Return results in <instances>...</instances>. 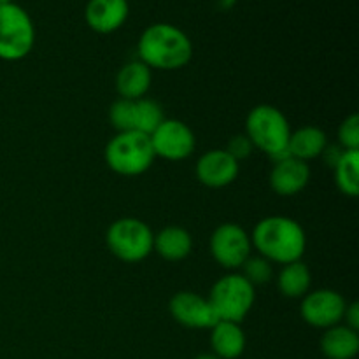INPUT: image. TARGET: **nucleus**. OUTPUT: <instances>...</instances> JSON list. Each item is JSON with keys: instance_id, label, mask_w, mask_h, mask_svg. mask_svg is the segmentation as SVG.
Segmentation results:
<instances>
[{"instance_id": "8", "label": "nucleus", "mask_w": 359, "mask_h": 359, "mask_svg": "<svg viewBox=\"0 0 359 359\" xmlns=\"http://www.w3.org/2000/svg\"><path fill=\"white\" fill-rule=\"evenodd\" d=\"M210 252L221 266L228 270L241 269L242 263L251 256V235L235 223H224L214 230L210 237Z\"/></svg>"}, {"instance_id": "1", "label": "nucleus", "mask_w": 359, "mask_h": 359, "mask_svg": "<svg viewBox=\"0 0 359 359\" xmlns=\"http://www.w3.org/2000/svg\"><path fill=\"white\" fill-rule=\"evenodd\" d=\"M139 60L151 70H177L188 65L193 44L186 32L172 23H154L140 34Z\"/></svg>"}, {"instance_id": "27", "label": "nucleus", "mask_w": 359, "mask_h": 359, "mask_svg": "<svg viewBox=\"0 0 359 359\" xmlns=\"http://www.w3.org/2000/svg\"><path fill=\"white\" fill-rule=\"evenodd\" d=\"M344 147H340L339 144H335V146H326V149L323 151V154L321 156L325 158V161H326V165H328L330 168H333L335 167L337 163H339V160L340 158H342V154H344Z\"/></svg>"}, {"instance_id": "12", "label": "nucleus", "mask_w": 359, "mask_h": 359, "mask_svg": "<svg viewBox=\"0 0 359 359\" xmlns=\"http://www.w3.org/2000/svg\"><path fill=\"white\" fill-rule=\"evenodd\" d=\"M238 175V161L224 149L207 151L196 161V177L209 188H224Z\"/></svg>"}, {"instance_id": "30", "label": "nucleus", "mask_w": 359, "mask_h": 359, "mask_svg": "<svg viewBox=\"0 0 359 359\" xmlns=\"http://www.w3.org/2000/svg\"><path fill=\"white\" fill-rule=\"evenodd\" d=\"M193 359H219V358H217L214 353H202V354H198V356L193 358Z\"/></svg>"}, {"instance_id": "29", "label": "nucleus", "mask_w": 359, "mask_h": 359, "mask_svg": "<svg viewBox=\"0 0 359 359\" xmlns=\"http://www.w3.org/2000/svg\"><path fill=\"white\" fill-rule=\"evenodd\" d=\"M235 2L237 0H217V6H221L223 9H230L231 6H235Z\"/></svg>"}, {"instance_id": "21", "label": "nucleus", "mask_w": 359, "mask_h": 359, "mask_svg": "<svg viewBox=\"0 0 359 359\" xmlns=\"http://www.w3.org/2000/svg\"><path fill=\"white\" fill-rule=\"evenodd\" d=\"M335 181L340 191L347 196H358L359 193V151H344L339 163L333 167Z\"/></svg>"}, {"instance_id": "31", "label": "nucleus", "mask_w": 359, "mask_h": 359, "mask_svg": "<svg viewBox=\"0 0 359 359\" xmlns=\"http://www.w3.org/2000/svg\"><path fill=\"white\" fill-rule=\"evenodd\" d=\"M9 2H14V0H0V4H9Z\"/></svg>"}, {"instance_id": "25", "label": "nucleus", "mask_w": 359, "mask_h": 359, "mask_svg": "<svg viewBox=\"0 0 359 359\" xmlns=\"http://www.w3.org/2000/svg\"><path fill=\"white\" fill-rule=\"evenodd\" d=\"M339 146L346 151H359V118L351 114L339 128Z\"/></svg>"}, {"instance_id": "7", "label": "nucleus", "mask_w": 359, "mask_h": 359, "mask_svg": "<svg viewBox=\"0 0 359 359\" xmlns=\"http://www.w3.org/2000/svg\"><path fill=\"white\" fill-rule=\"evenodd\" d=\"M209 302L219 321L241 325L255 304V286L241 273H228L214 284Z\"/></svg>"}, {"instance_id": "18", "label": "nucleus", "mask_w": 359, "mask_h": 359, "mask_svg": "<svg viewBox=\"0 0 359 359\" xmlns=\"http://www.w3.org/2000/svg\"><path fill=\"white\" fill-rule=\"evenodd\" d=\"M193 249L191 235L181 226H167L154 235L153 251H156L167 262H181L188 258Z\"/></svg>"}, {"instance_id": "22", "label": "nucleus", "mask_w": 359, "mask_h": 359, "mask_svg": "<svg viewBox=\"0 0 359 359\" xmlns=\"http://www.w3.org/2000/svg\"><path fill=\"white\" fill-rule=\"evenodd\" d=\"M165 121L163 109L151 98L133 100V132L151 135Z\"/></svg>"}, {"instance_id": "9", "label": "nucleus", "mask_w": 359, "mask_h": 359, "mask_svg": "<svg viewBox=\"0 0 359 359\" xmlns=\"http://www.w3.org/2000/svg\"><path fill=\"white\" fill-rule=\"evenodd\" d=\"M156 156L168 161H181L195 151V133L179 119H165L149 135Z\"/></svg>"}, {"instance_id": "16", "label": "nucleus", "mask_w": 359, "mask_h": 359, "mask_svg": "<svg viewBox=\"0 0 359 359\" xmlns=\"http://www.w3.org/2000/svg\"><path fill=\"white\" fill-rule=\"evenodd\" d=\"M210 346L219 359H237L245 351L244 330L238 323L217 321L210 328Z\"/></svg>"}, {"instance_id": "10", "label": "nucleus", "mask_w": 359, "mask_h": 359, "mask_svg": "<svg viewBox=\"0 0 359 359\" xmlns=\"http://www.w3.org/2000/svg\"><path fill=\"white\" fill-rule=\"evenodd\" d=\"M347 302L333 290H318L307 293L302 302V318L314 328L328 330L344 321Z\"/></svg>"}, {"instance_id": "13", "label": "nucleus", "mask_w": 359, "mask_h": 359, "mask_svg": "<svg viewBox=\"0 0 359 359\" xmlns=\"http://www.w3.org/2000/svg\"><path fill=\"white\" fill-rule=\"evenodd\" d=\"M128 13V0H88L84 18L91 30L98 34H111L123 27Z\"/></svg>"}, {"instance_id": "24", "label": "nucleus", "mask_w": 359, "mask_h": 359, "mask_svg": "<svg viewBox=\"0 0 359 359\" xmlns=\"http://www.w3.org/2000/svg\"><path fill=\"white\" fill-rule=\"evenodd\" d=\"M109 119L118 133L133 132V100L118 98L109 109Z\"/></svg>"}, {"instance_id": "3", "label": "nucleus", "mask_w": 359, "mask_h": 359, "mask_svg": "<svg viewBox=\"0 0 359 359\" xmlns=\"http://www.w3.org/2000/svg\"><path fill=\"white\" fill-rule=\"evenodd\" d=\"M245 135L249 137L252 146L269 154L273 163H279L291 156L287 149L291 135L290 121L273 105H256L249 112L245 121Z\"/></svg>"}, {"instance_id": "5", "label": "nucleus", "mask_w": 359, "mask_h": 359, "mask_svg": "<svg viewBox=\"0 0 359 359\" xmlns=\"http://www.w3.org/2000/svg\"><path fill=\"white\" fill-rule=\"evenodd\" d=\"M34 42L35 27L30 14L16 2L0 4V60H23Z\"/></svg>"}, {"instance_id": "14", "label": "nucleus", "mask_w": 359, "mask_h": 359, "mask_svg": "<svg viewBox=\"0 0 359 359\" xmlns=\"http://www.w3.org/2000/svg\"><path fill=\"white\" fill-rule=\"evenodd\" d=\"M311 181V168L305 161L290 156L273 163L270 172V186L280 196H293L300 193Z\"/></svg>"}, {"instance_id": "20", "label": "nucleus", "mask_w": 359, "mask_h": 359, "mask_svg": "<svg viewBox=\"0 0 359 359\" xmlns=\"http://www.w3.org/2000/svg\"><path fill=\"white\" fill-rule=\"evenodd\" d=\"M311 283V270H309V266L305 265V263H302L300 259L284 265L279 277H277V284H279L280 293L286 298H304L305 294L309 293Z\"/></svg>"}, {"instance_id": "19", "label": "nucleus", "mask_w": 359, "mask_h": 359, "mask_svg": "<svg viewBox=\"0 0 359 359\" xmlns=\"http://www.w3.org/2000/svg\"><path fill=\"white\" fill-rule=\"evenodd\" d=\"M326 146H328V137L318 126H304V128H298L297 132H291L290 142H287L291 156L305 161V163L321 156Z\"/></svg>"}, {"instance_id": "11", "label": "nucleus", "mask_w": 359, "mask_h": 359, "mask_svg": "<svg viewBox=\"0 0 359 359\" xmlns=\"http://www.w3.org/2000/svg\"><path fill=\"white\" fill-rule=\"evenodd\" d=\"M170 314L179 325L193 330H210L219 321L209 298L191 291H181L172 297Z\"/></svg>"}, {"instance_id": "28", "label": "nucleus", "mask_w": 359, "mask_h": 359, "mask_svg": "<svg viewBox=\"0 0 359 359\" xmlns=\"http://www.w3.org/2000/svg\"><path fill=\"white\" fill-rule=\"evenodd\" d=\"M344 321H346V326L353 330H359V305L358 302H353L351 305H347L346 314H344Z\"/></svg>"}, {"instance_id": "6", "label": "nucleus", "mask_w": 359, "mask_h": 359, "mask_svg": "<svg viewBox=\"0 0 359 359\" xmlns=\"http://www.w3.org/2000/svg\"><path fill=\"white\" fill-rule=\"evenodd\" d=\"M105 241L116 258L126 263H139L153 252L154 233L137 217H121L109 226Z\"/></svg>"}, {"instance_id": "15", "label": "nucleus", "mask_w": 359, "mask_h": 359, "mask_svg": "<svg viewBox=\"0 0 359 359\" xmlns=\"http://www.w3.org/2000/svg\"><path fill=\"white\" fill-rule=\"evenodd\" d=\"M151 81H153V74L149 67L140 60H133L123 65L116 76V90H118L119 98L139 100L149 91Z\"/></svg>"}, {"instance_id": "2", "label": "nucleus", "mask_w": 359, "mask_h": 359, "mask_svg": "<svg viewBox=\"0 0 359 359\" xmlns=\"http://www.w3.org/2000/svg\"><path fill=\"white\" fill-rule=\"evenodd\" d=\"M251 242L259 256L280 265L298 262L307 248L305 230L286 216H269L259 221L252 230Z\"/></svg>"}, {"instance_id": "4", "label": "nucleus", "mask_w": 359, "mask_h": 359, "mask_svg": "<svg viewBox=\"0 0 359 359\" xmlns=\"http://www.w3.org/2000/svg\"><path fill=\"white\" fill-rule=\"evenodd\" d=\"M154 154L149 135L139 132L116 133L105 147V161L116 174L133 177L140 175L153 165Z\"/></svg>"}, {"instance_id": "23", "label": "nucleus", "mask_w": 359, "mask_h": 359, "mask_svg": "<svg viewBox=\"0 0 359 359\" xmlns=\"http://www.w3.org/2000/svg\"><path fill=\"white\" fill-rule=\"evenodd\" d=\"M242 273L241 276L244 279H248V283H251L252 286H259V284L270 283L273 276L272 262H269L263 256H249L244 263H242Z\"/></svg>"}, {"instance_id": "26", "label": "nucleus", "mask_w": 359, "mask_h": 359, "mask_svg": "<svg viewBox=\"0 0 359 359\" xmlns=\"http://www.w3.org/2000/svg\"><path fill=\"white\" fill-rule=\"evenodd\" d=\"M252 149H255V146H252V142L249 140L248 135H235L231 137L230 142H228V147L224 151H226L230 156H233L237 161H241L244 160V158L251 156Z\"/></svg>"}, {"instance_id": "17", "label": "nucleus", "mask_w": 359, "mask_h": 359, "mask_svg": "<svg viewBox=\"0 0 359 359\" xmlns=\"http://www.w3.org/2000/svg\"><path fill=\"white\" fill-rule=\"evenodd\" d=\"M321 351L328 359H354L359 353V335L346 325L332 326L321 339Z\"/></svg>"}]
</instances>
